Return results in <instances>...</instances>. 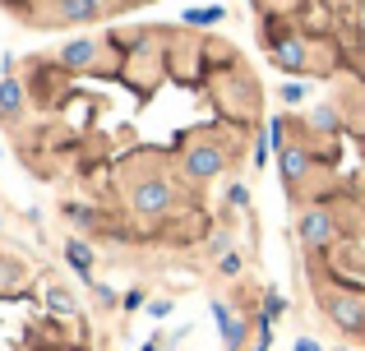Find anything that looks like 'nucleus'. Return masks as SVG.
I'll use <instances>...</instances> for the list:
<instances>
[{
    "instance_id": "17",
    "label": "nucleus",
    "mask_w": 365,
    "mask_h": 351,
    "mask_svg": "<svg viewBox=\"0 0 365 351\" xmlns=\"http://www.w3.org/2000/svg\"><path fill=\"white\" fill-rule=\"evenodd\" d=\"M268 148H273V144H268V139H259V144H255V167H264V157H268Z\"/></svg>"
},
{
    "instance_id": "14",
    "label": "nucleus",
    "mask_w": 365,
    "mask_h": 351,
    "mask_svg": "<svg viewBox=\"0 0 365 351\" xmlns=\"http://www.w3.org/2000/svg\"><path fill=\"white\" fill-rule=\"evenodd\" d=\"M217 268H222L227 278H236V273H241V254H232V250H227L222 259H217Z\"/></svg>"
},
{
    "instance_id": "3",
    "label": "nucleus",
    "mask_w": 365,
    "mask_h": 351,
    "mask_svg": "<svg viewBox=\"0 0 365 351\" xmlns=\"http://www.w3.org/2000/svg\"><path fill=\"white\" fill-rule=\"evenodd\" d=\"M134 208H139V213H167L171 208V185L167 180H143V185L134 189Z\"/></svg>"
},
{
    "instance_id": "5",
    "label": "nucleus",
    "mask_w": 365,
    "mask_h": 351,
    "mask_svg": "<svg viewBox=\"0 0 365 351\" xmlns=\"http://www.w3.org/2000/svg\"><path fill=\"white\" fill-rule=\"evenodd\" d=\"M185 172L195 180L217 176V172H222V153H217V148H190V153H185Z\"/></svg>"
},
{
    "instance_id": "15",
    "label": "nucleus",
    "mask_w": 365,
    "mask_h": 351,
    "mask_svg": "<svg viewBox=\"0 0 365 351\" xmlns=\"http://www.w3.org/2000/svg\"><path fill=\"white\" fill-rule=\"evenodd\" d=\"M301 98H305V83H287V88H282V102H292V107H296Z\"/></svg>"
},
{
    "instance_id": "18",
    "label": "nucleus",
    "mask_w": 365,
    "mask_h": 351,
    "mask_svg": "<svg viewBox=\"0 0 365 351\" xmlns=\"http://www.w3.org/2000/svg\"><path fill=\"white\" fill-rule=\"evenodd\" d=\"M232 204H236V208H245V204H250V194H245V185H232Z\"/></svg>"
},
{
    "instance_id": "19",
    "label": "nucleus",
    "mask_w": 365,
    "mask_h": 351,
    "mask_svg": "<svg viewBox=\"0 0 365 351\" xmlns=\"http://www.w3.org/2000/svg\"><path fill=\"white\" fill-rule=\"evenodd\" d=\"M255 351H268V342H259V347H255Z\"/></svg>"
},
{
    "instance_id": "10",
    "label": "nucleus",
    "mask_w": 365,
    "mask_h": 351,
    "mask_svg": "<svg viewBox=\"0 0 365 351\" xmlns=\"http://www.w3.org/2000/svg\"><path fill=\"white\" fill-rule=\"evenodd\" d=\"M0 107H5V116H19V107H24V83L19 79H0Z\"/></svg>"
},
{
    "instance_id": "9",
    "label": "nucleus",
    "mask_w": 365,
    "mask_h": 351,
    "mask_svg": "<svg viewBox=\"0 0 365 351\" xmlns=\"http://www.w3.org/2000/svg\"><path fill=\"white\" fill-rule=\"evenodd\" d=\"M305 172H310V157H305L301 148H282V176L296 185V180H301Z\"/></svg>"
},
{
    "instance_id": "12",
    "label": "nucleus",
    "mask_w": 365,
    "mask_h": 351,
    "mask_svg": "<svg viewBox=\"0 0 365 351\" xmlns=\"http://www.w3.org/2000/svg\"><path fill=\"white\" fill-rule=\"evenodd\" d=\"M222 14H227L222 5H208V9H185V14H180V19H185V23H217V19H222Z\"/></svg>"
},
{
    "instance_id": "2",
    "label": "nucleus",
    "mask_w": 365,
    "mask_h": 351,
    "mask_svg": "<svg viewBox=\"0 0 365 351\" xmlns=\"http://www.w3.org/2000/svg\"><path fill=\"white\" fill-rule=\"evenodd\" d=\"M333 241V217L324 213V208H310V213H301V245H310V250H319V245Z\"/></svg>"
},
{
    "instance_id": "7",
    "label": "nucleus",
    "mask_w": 365,
    "mask_h": 351,
    "mask_svg": "<svg viewBox=\"0 0 365 351\" xmlns=\"http://www.w3.org/2000/svg\"><path fill=\"white\" fill-rule=\"evenodd\" d=\"M61 61L70 65V70H88V65L98 61V42H93V37H79V42H65Z\"/></svg>"
},
{
    "instance_id": "6",
    "label": "nucleus",
    "mask_w": 365,
    "mask_h": 351,
    "mask_svg": "<svg viewBox=\"0 0 365 351\" xmlns=\"http://www.w3.org/2000/svg\"><path fill=\"white\" fill-rule=\"evenodd\" d=\"M273 61L282 65V70H305L310 51H305V42H301V37H282V42H273Z\"/></svg>"
},
{
    "instance_id": "11",
    "label": "nucleus",
    "mask_w": 365,
    "mask_h": 351,
    "mask_svg": "<svg viewBox=\"0 0 365 351\" xmlns=\"http://www.w3.org/2000/svg\"><path fill=\"white\" fill-rule=\"evenodd\" d=\"M70 23H83V19H98L102 14V0H65V9H61Z\"/></svg>"
},
{
    "instance_id": "13",
    "label": "nucleus",
    "mask_w": 365,
    "mask_h": 351,
    "mask_svg": "<svg viewBox=\"0 0 365 351\" xmlns=\"http://www.w3.org/2000/svg\"><path fill=\"white\" fill-rule=\"evenodd\" d=\"M46 305H51V310H56V315H74V300H70V296H65V291H61V287H51V291H46Z\"/></svg>"
},
{
    "instance_id": "4",
    "label": "nucleus",
    "mask_w": 365,
    "mask_h": 351,
    "mask_svg": "<svg viewBox=\"0 0 365 351\" xmlns=\"http://www.w3.org/2000/svg\"><path fill=\"white\" fill-rule=\"evenodd\" d=\"M213 319H217V328H222V342H227V351H241L245 347V319L241 315H227V305H217L213 300Z\"/></svg>"
},
{
    "instance_id": "1",
    "label": "nucleus",
    "mask_w": 365,
    "mask_h": 351,
    "mask_svg": "<svg viewBox=\"0 0 365 351\" xmlns=\"http://www.w3.org/2000/svg\"><path fill=\"white\" fill-rule=\"evenodd\" d=\"M329 319L338 328H347V333H361L365 328V300L351 296V291H338V296L329 300Z\"/></svg>"
},
{
    "instance_id": "16",
    "label": "nucleus",
    "mask_w": 365,
    "mask_h": 351,
    "mask_svg": "<svg viewBox=\"0 0 365 351\" xmlns=\"http://www.w3.org/2000/svg\"><path fill=\"white\" fill-rule=\"evenodd\" d=\"M148 310H153V319H167V315H171V300H153Z\"/></svg>"
},
{
    "instance_id": "8",
    "label": "nucleus",
    "mask_w": 365,
    "mask_h": 351,
    "mask_svg": "<svg viewBox=\"0 0 365 351\" xmlns=\"http://www.w3.org/2000/svg\"><path fill=\"white\" fill-rule=\"evenodd\" d=\"M65 259H70V268L79 273V278H88V273H93V245L70 241V245H65Z\"/></svg>"
}]
</instances>
